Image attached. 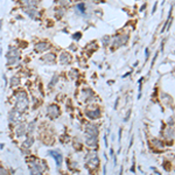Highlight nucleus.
I'll return each instance as SVG.
<instances>
[{
  "label": "nucleus",
  "instance_id": "6",
  "mask_svg": "<svg viewBox=\"0 0 175 175\" xmlns=\"http://www.w3.org/2000/svg\"><path fill=\"white\" fill-rule=\"evenodd\" d=\"M86 144L89 145V146H91V147L96 146V145H97V137H88Z\"/></svg>",
  "mask_w": 175,
  "mask_h": 175
},
{
  "label": "nucleus",
  "instance_id": "9",
  "mask_svg": "<svg viewBox=\"0 0 175 175\" xmlns=\"http://www.w3.org/2000/svg\"><path fill=\"white\" fill-rule=\"evenodd\" d=\"M24 133H25V126H24V125H21V126L18 128V131H17V134L20 137V135H22Z\"/></svg>",
  "mask_w": 175,
  "mask_h": 175
},
{
  "label": "nucleus",
  "instance_id": "8",
  "mask_svg": "<svg viewBox=\"0 0 175 175\" xmlns=\"http://www.w3.org/2000/svg\"><path fill=\"white\" fill-rule=\"evenodd\" d=\"M165 134H166V137H167V138H170V139H173V128L168 127V128H167V131L165 132Z\"/></svg>",
  "mask_w": 175,
  "mask_h": 175
},
{
  "label": "nucleus",
  "instance_id": "2",
  "mask_svg": "<svg viewBox=\"0 0 175 175\" xmlns=\"http://www.w3.org/2000/svg\"><path fill=\"white\" fill-rule=\"evenodd\" d=\"M85 132H86L88 137H97V134H98V128H97L95 125H92V124H86Z\"/></svg>",
  "mask_w": 175,
  "mask_h": 175
},
{
  "label": "nucleus",
  "instance_id": "5",
  "mask_svg": "<svg viewBox=\"0 0 175 175\" xmlns=\"http://www.w3.org/2000/svg\"><path fill=\"white\" fill-rule=\"evenodd\" d=\"M50 155H51V156H54V158L56 159L57 166H61V163H62V155H61V154H58L57 152H54V151H51V152H50Z\"/></svg>",
  "mask_w": 175,
  "mask_h": 175
},
{
  "label": "nucleus",
  "instance_id": "10",
  "mask_svg": "<svg viewBox=\"0 0 175 175\" xmlns=\"http://www.w3.org/2000/svg\"><path fill=\"white\" fill-rule=\"evenodd\" d=\"M32 142H33V139H28L25 144H26V146H31V145H32Z\"/></svg>",
  "mask_w": 175,
  "mask_h": 175
},
{
  "label": "nucleus",
  "instance_id": "4",
  "mask_svg": "<svg viewBox=\"0 0 175 175\" xmlns=\"http://www.w3.org/2000/svg\"><path fill=\"white\" fill-rule=\"evenodd\" d=\"M29 168H31V174L32 175H41V168L38 163L32 165V167L29 166Z\"/></svg>",
  "mask_w": 175,
  "mask_h": 175
},
{
  "label": "nucleus",
  "instance_id": "3",
  "mask_svg": "<svg viewBox=\"0 0 175 175\" xmlns=\"http://www.w3.org/2000/svg\"><path fill=\"white\" fill-rule=\"evenodd\" d=\"M58 113H60V111H58V108H57V106L51 105V106L48 108V115H49L51 118H56V117L58 116Z\"/></svg>",
  "mask_w": 175,
  "mask_h": 175
},
{
  "label": "nucleus",
  "instance_id": "7",
  "mask_svg": "<svg viewBox=\"0 0 175 175\" xmlns=\"http://www.w3.org/2000/svg\"><path fill=\"white\" fill-rule=\"evenodd\" d=\"M101 115L99 110H95V111H86V116L90 118H98Z\"/></svg>",
  "mask_w": 175,
  "mask_h": 175
},
{
  "label": "nucleus",
  "instance_id": "1",
  "mask_svg": "<svg viewBox=\"0 0 175 175\" xmlns=\"http://www.w3.org/2000/svg\"><path fill=\"white\" fill-rule=\"evenodd\" d=\"M27 105H28V99H27L26 95L24 92L19 94L18 97H17V108H18V110L24 111V110L27 109Z\"/></svg>",
  "mask_w": 175,
  "mask_h": 175
}]
</instances>
